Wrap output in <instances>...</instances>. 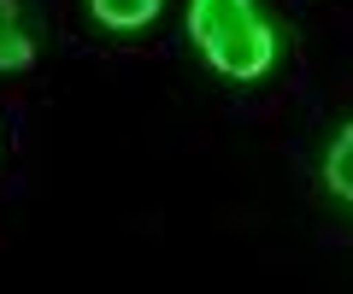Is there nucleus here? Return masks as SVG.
Wrapping results in <instances>:
<instances>
[{"instance_id":"1","label":"nucleus","mask_w":353,"mask_h":294,"mask_svg":"<svg viewBox=\"0 0 353 294\" xmlns=\"http://www.w3.org/2000/svg\"><path fill=\"white\" fill-rule=\"evenodd\" d=\"M189 36L230 83H259L277 65V36L253 0H189Z\"/></svg>"},{"instance_id":"2","label":"nucleus","mask_w":353,"mask_h":294,"mask_svg":"<svg viewBox=\"0 0 353 294\" xmlns=\"http://www.w3.org/2000/svg\"><path fill=\"white\" fill-rule=\"evenodd\" d=\"M165 0H88V12L101 18L106 30H118V36H136V30H148L153 18H159Z\"/></svg>"},{"instance_id":"3","label":"nucleus","mask_w":353,"mask_h":294,"mask_svg":"<svg viewBox=\"0 0 353 294\" xmlns=\"http://www.w3.org/2000/svg\"><path fill=\"white\" fill-rule=\"evenodd\" d=\"M324 182H330V194H341V200L353 206V124L341 129L336 141H330V159H324Z\"/></svg>"},{"instance_id":"4","label":"nucleus","mask_w":353,"mask_h":294,"mask_svg":"<svg viewBox=\"0 0 353 294\" xmlns=\"http://www.w3.org/2000/svg\"><path fill=\"white\" fill-rule=\"evenodd\" d=\"M30 59H36V48H30V36H24V30H12V36L0 41V71H24Z\"/></svg>"},{"instance_id":"5","label":"nucleus","mask_w":353,"mask_h":294,"mask_svg":"<svg viewBox=\"0 0 353 294\" xmlns=\"http://www.w3.org/2000/svg\"><path fill=\"white\" fill-rule=\"evenodd\" d=\"M18 30V0H0V41Z\"/></svg>"}]
</instances>
